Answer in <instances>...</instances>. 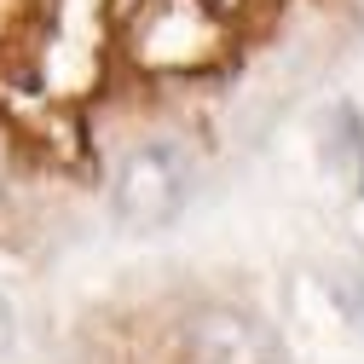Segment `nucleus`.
<instances>
[{"label":"nucleus","mask_w":364,"mask_h":364,"mask_svg":"<svg viewBox=\"0 0 364 364\" xmlns=\"http://www.w3.org/2000/svg\"><path fill=\"white\" fill-rule=\"evenodd\" d=\"M179 353L186 364H278V341L237 306H197L179 324Z\"/></svg>","instance_id":"f03ea898"},{"label":"nucleus","mask_w":364,"mask_h":364,"mask_svg":"<svg viewBox=\"0 0 364 364\" xmlns=\"http://www.w3.org/2000/svg\"><path fill=\"white\" fill-rule=\"evenodd\" d=\"M191 191V151L179 139H145L116 168L110 203L127 225H162Z\"/></svg>","instance_id":"f257e3e1"}]
</instances>
